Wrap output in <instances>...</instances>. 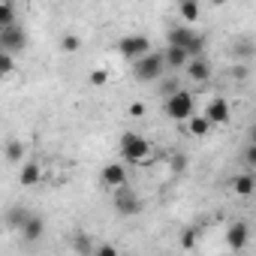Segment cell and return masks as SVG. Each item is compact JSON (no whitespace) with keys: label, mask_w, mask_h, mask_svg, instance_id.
I'll return each instance as SVG.
<instances>
[{"label":"cell","mask_w":256,"mask_h":256,"mask_svg":"<svg viewBox=\"0 0 256 256\" xmlns=\"http://www.w3.org/2000/svg\"><path fill=\"white\" fill-rule=\"evenodd\" d=\"M94 256H120V253H118V247H114L112 241H102V244H96Z\"/></svg>","instance_id":"4316f807"},{"label":"cell","mask_w":256,"mask_h":256,"mask_svg":"<svg viewBox=\"0 0 256 256\" xmlns=\"http://www.w3.org/2000/svg\"><path fill=\"white\" fill-rule=\"evenodd\" d=\"M178 241H181L184 250H193V247L199 244V229H196V226H184L181 235H178Z\"/></svg>","instance_id":"7402d4cb"},{"label":"cell","mask_w":256,"mask_h":256,"mask_svg":"<svg viewBox=\"0 0 256 256\" xmlns=\"http://www.w3.org/2000/svg\"><path fill=\"white\" fill-rule=\"evenodd\" d=\"M18 181H22V187H36V184L42 181V169H40V163H24L22 172H18Z\"/></svg>","instance_id":"5bb4252c"},{"label":"cell","mask_w":256,"mask_h":256,"mask_svg":"<svg viewBox=\"0 0 256 256\" xmlns=\"http://www.w3.org/2000/svg\"><path fill=\"white\" fill-rule=\"evenodd\" d=\"M126 112H130L133 118H142L145 114V102H130V108H126Z\"/></svg>","instance_id":"4dcf8cb0"},{"label":"cell","mask_w":256,"mask_h":256,"mask_svg":"<svg viewBox=\"0 0 256 256\" xmlns=\"http://www.w3.org/2000/svg\"><path fill=\"white\" fill-rule=\"evenodd\" d=\"M72 247H76V253H78V256H94V250H96L94 238H90V235H84V232H78V235L72 238Z\"/></svg>","instance_id":"ac0fdd59"},{"label":"cell","mask_w":256,"mask_h":256,"mask_svg":"<svg viewBox=\"0 0 256 256\" xmlns=\"http://www.w3.org/2000/svg\"><path fill=\"white\" fill-rule=\"evenodd\" d=\"M28 217H30V211H28V208H22V205L6 211V223H10L12 229H18V232H22V226L28 223Z\"/></svg>","instance_id":"ffe728a7"},{"label":"cell","mask_w":256,"mask_h":256,"mask_svg":"<svg viewBox=\"0 0 256 256\" xmlns=\"http://www.w3.org/2000/svg\"><path fill=\"white\" fill-rule=\"evenodd\" d=\"M166 42H169V48H181L190 60H193V58H202V52H205V36L196 34V30L187 28V24H175V28L169 30V36H166Z\"/></svg>","instance_id":"7a4b0ae2"},{"label":"cell","mask_w":256,"mask_h":256,"mask_svg":"<svg viewBox=\"0 0 256 256\" xmlns=\"http://www.w3.org/2000/svg\"><path fill=\"white\" fill-rule=\"evenodd\" d=\"M244 166H247V172L256 166V145H247L244 148Z\"/></svg>","instance_id":"f1b7e54d"},{"label":"cell","mask_w":256,"mask_h":256,"mask_svg":"<svg viewBox=\"0 0 256 256\" xmlns=\"http://www.w3.org/2000/svg\"><path fill=\"white\" fill-rule=\"evenodd\" d=\"M229 72H232V78H238V82H244V78L250 76V66H247V64H235V66H232Z\"/></svg>","instance_id":"83f0119b"},{"label":"cell","mask_w":256,"mask_h":256,"mask_svg":"<svg viewBox=\"0 0 256 256\" xmlns=\"http://www.w3.org/2000/svg\"><path fill=\"white\" fill-rule=\"evenodd\" d=\"M253 187H256V181H253V175H250V172H241V175H235V178H232V193H235V196H241V199L253 196Z\"/></svg>","instance_id":"4fadbf2b"},{"label":"cell","mask_w":256,"mask_h":256,"mask_svg":"<svg viewBox=\"0 0 256 256\" xmlns=\"http://www.w3.org/2000/svg\"><path fill=\"white\" fill-rule=\"evenodd\" d=\"M184 76L190 78V82H196V84H205L208 78H211V60L202 54V58H193V60H187V66H184Z\"/></svg>","instance_id":"9c48e42d"},{"label":"cell","mask_w":256,"mask_h":256,"mask_svg":"<svg viewBox=\"0 0 256 256\" xmlns=\"http://www.w3.org/2000/svg\"><path fill=\"white\" fill-rule=\"evenodd\" d=\"M184 126H187V133H190L193 139H202V136H208V130H211V124H208L202 114H190V118L184 120Z\"/></svg>","instance_id":"9a60e30c"},{"label":"cell","mask_w":256,"mask_h":256,"mask_svg":"<svg viewBox=\"0 0 256 256\" xmlns=\"http://www.w3.org/2000/svg\"><path fill=\"white\" fill-rule=\"evenodd\" d=\"M247 241H250V226H247L244 220L229 223V229H226V244H229V250H244Z\"/></svg>","instance_id":"30bf717a"},{"label":"cell","mask_w":256,"mask_h":256,"mask_svg":"<svg viewBox=\"0 0 256 256\" xmlns=\"http://www.w3.org/2000/svg\"><path fill=\"white\" fill-rule=\"evenodd\" d=\"M4 157H6V163H22L24 160V145L18 139H10L4 145Z\"/></svg>","instance_id":"e0dca14e"},{"label":"cell","mask_w":256,"mask_h":256,"mask_svg":"<svg viewBox=\"0 0 256 256\" xmlns=\"http://www.w3.org/2000/svg\"><path fill=\"white\" fill-rule=\"evenodd\" d=\"M163 70H166V64H163V52H154V48H151L145 58L133 60V76H136V82H142V84L160 82Z\"/></svg>","instance_id":"3957f363"},{"label":"cell","mask_w":256,"mask_h":256,"mask_svg":"<svg viewBox=\"0 0 256 256\" xmlns=\"http://www.w3.org/2000/svg\"><path fill=\"white\" fill-rule=\"evenodd\" d=\"M108 78H112V72L108 70H90V76H88V82L94 84V88H102V84H108Z\"/></svg>","instance_id":"484cf974"},{"label":"cell","mask_w":256,"mask_h":256,"mask_svg":"<svg viewBox=\"0 0 256 256\" xmlns=\"http://www.w3.org/2000/svg\"><path fill=\"white\" fill-rule=\"evenodd\" d=\"M118 52L126 60H139V58H145L151 52V40L142 36V34H126V36L118 40Z\"/></svg>","instance_id":"5b68a950"},{"label":"cell","mask_w":256,"mask_h":256,"mask_svg":"<svg viewBox=\"0 0 256 256\" xmlns=\"http://www.w3.org/2000/svg\"><path fill=\"white\" fill-rule=\"evenodd\" d=\"M12 72H16V58L6 54V52H0V78H6Z\"/></svg>","instance_id":"d4e9b609"},{"label":"cell","mask_w":256,"mask_h":256,"mask_svg":"<svg viewBox=\"0 0 256 256\" xmlns=\"http://www.w3.org/2000/svg\"><path fill=\"white\" fill-rule=\"evenodd\" d=\"M24 48H28V34H24L22 24H10V28L0 30V52H6V54L16 58Z\"/></svg>","instance_id":"8992f818"},{"label":"cell","mask_w":256,"mask_h":256,"mask_svg":"<svg viewBox=\"0 0 256 256\" xmlns=\"http://www.w3.org/2000/svg\"><path fill=\"white\" fill-rule=\"evenodd\" d=\"M112 205H114V211L120 214V217H136L139 211H142V199L130 190V187H120V190H114V196H112Z\"/></svg>","instance_id":"52a82bcc"},{"label":"cell","mask_w":256,"mask_h":256,"mask_svg":"<svg viewBox=\"0 0 256 256\" xmlns=\"http://www.w3.org/2000/svg\"><path fill=\"white\" fill-rule=\"evenodd\" d=\"M157 88H160V96H172V94H178L181 90V82L175 78V76H160V82H157Z\"/></svg>","instance_id":"44dd1931"},{"label":"cell","mask_w":256,"mask_h":256,"mask_svg":"<svg viewBox=\"0 0 256 256\" xmlns=\"http://www.w3.org/2000/svg\"><path fill=\"white\" fill-rule=\"evenodd\" d=\"M60 48H64L66 54H76V52L82 48V40H78L76 34H64V36H60Z\"/></svg>","instance_id":"cb8c5ba5"},{"label":"cell","mask_w":256,"mask_h":256,"mask_svg":"<svg viewBox=\"0 0 256 256\" xmlns=\"http://www.w3.org/2000/svg\"><path fill=\"white\" fill-rule=\"evenodd\" d=\"M163 108H166V114H169L172 120H181V124H184V120L193 114L196 100H193V94H190V90H184V88H181L178 94H172V96L166 100V106H163Z\"/></svg>","instance_id":"277c9868"},{"label":"cell","mask_w":256,"mask_h":256,"mask_svg":"<svg viewBox=\"0 0 256 256\" xmlns=\"http://www.w3.org/2000/svg\"><path fill=\"white\" fill-rule=\"evenodd\" d=\"M120 157L126 166H148V163H154V145L139 133H124L120 136Z\"/></svg>","instance_id":"6da1fadb"},{"label":"cell","mask_w":256,"mask_h":256,"mask_svg":"<svg viewBox=\"0 0 256 256\" xmlns=\"http://www.w3.org/2000/svg\"><path fill=\"white\" fill-rule=\"evenodd\" d=\"M187 60H190V58H187L181 48H169V46L163 48V64H166V70H184Z\"/></svg>","instance_id":"2e32d148"},{"label":"cell","mask_w":256,"mask_h":256,"mask_svg":"<svg viewBox=\"0 0 256 256\" xmlns=\"http://www.w3.org/2000/svg\"><path fill=\"white\" fill-rule=\"evenodd\" d=\"M178 16H181L184 24L190 28V24L199 18V4H196V0H184V4H178Z\"/></svg>","instance_id":"d6986e66"},{"label":"cell","mask_w":256,"mask_h":256,"mask_svg":"<svg viewBox=\"0 0 256 256\" xmlns=\"http://www.w3.org/2000/svg\"><path fill=\"white\" fill-rule=\"evenodd\" d=\"M42 235H46V220H42L40 214H34V211H30L28 223L22 226V238H24L28 244H34V241H40Z\"/></svg>","instance_id":"7c38bea8"},{"label":"cell","mask_w":256,"mask_h":256,"mask_svg":"<svg viewBox=\"0 0 256 256\" xmlns=\"http://www.w3.org/2000/svg\"><path fill=\"white\" fill-rule=\"evenodd\" d=\"M10 24H16V6L6 4V0H0V30L10 28Z\"/></svg>","instance_id":"603a6c76"},{"label":"cell","mask_w":256,"mask_h":256,"mask_svg":"<svg viewBox=\"0 0 256 256\" xmlns=\"http://www.w3.org/2000/svg\"><path fill=\"white\" fill-rule=\"evenodd\" d=\"M126 181H130V178H126V169L120 166V163H106L102 166V184L114 193V190H120V187H126Z\"/></svg>","instance_id":"8fae6325"},{"label":"cell","mask_w":256,"mask_h":256,"mask_svg":"<svg viewBox=\"0 0 256 256\" xmlns=\"http://www.w3.org/2000/svg\"><path fill=\"white\" fill-rule=\"evenodd\" d=\"M184 169H187V157L175 154V157H172V172H184Z\"/></svg>","instance_id":"f546056e"},{"label":"cell","mask_w":256,"mask_h":256,"mask_svg":"<svg viewBox=\"0 0 256 256\" xmlns=\"http://www.w3.org/2000/svg\"><path fill=\"white\" fill-rule=\"evenodd\" d=\"M211 126H223V124H229V118H232V112H229V102L223 100V96H214L211 102H208V108H205V114H202Z\"/></svg>","instance_id":"ba28073f"}]
</instances>
